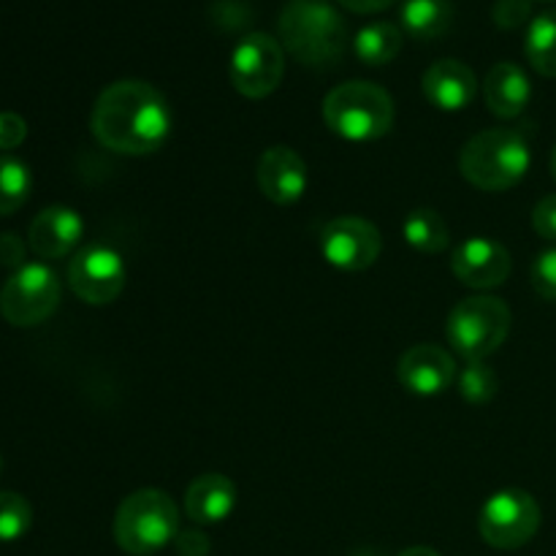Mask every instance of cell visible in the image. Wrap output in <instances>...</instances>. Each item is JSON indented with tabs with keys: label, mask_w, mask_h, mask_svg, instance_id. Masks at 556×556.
<instances>
[{
	"label": "cell",
	"mask_w": 556,
	"mask_h": 556,
	"mask_svg": "<svg viewBox=\"0 0 556 556\" xmlns=\"http://www.w3.org/2000/svg\"><path fill=\"white\" fill-rule=\"evenodd\" d=\"M172 106L150 81L119 79L98 96L90 130L106 150L119 155H150L172 136Z\"/></svg>",
	"instance_id": "1"
},
{
	"label": "cell",
	"mask_w": 556,
	"mask_h": 556,
	"mask_svg": "<svg viewBox=\"0 0 556 556\" xmlns=\"http://www.w3.org/2000/svg\"><path fill=\"white\" fill-rule=\"evenodd\" d=\"M282 49L309 68H326L348 47V25L329 0H288L280 11Z\"/></svg>",
	"instance_id": "2"
},
{
	"label": "cell",
	"mask_w": 556,
	"mask_h": 556,
	"mask_svg": "<svg viewBox=\"0 0 556 556\" xmlns=\"http://www.w3.org/2000/svg\"><path fill=\"white\" fill-rule=\"evenodd\" d=\"M532 166L530 144L508 128H489L472 136L459 152V172L472 188L503 193L516 188Z\"/></svg>",
	"instance_id": "3"
},
{
	"label": "cell",
	"mask_w": 556,
	"mask_h": 556,
	"mask_svg": "<svg viewBox=\"0 0 556 556\" xmlns=\"http://www.w3.org/2000/svg\"><path fill=\"white\" fill-rule=\"evenodd\" d=\"M324 119L340 139L378 141L394 128V98L372 81H345L324 98Z\"/></svg>",
	"instance_id": "4"
},
{
	"label": "cell",
	"mask_w": 556,
	"mask_h": 556,
	"mask_svg": "<svg viewBox=\"0 0 556 556\" xmlns=\"http://www.w3.org/2000/svg\"><path fill=\"white\" fill-rule=\"evenodd\" d=\"M179 535V508L163 489H139L114 514V541L130 556H152Z\"/></svg>",
	"instance_id": "5"
},
{
	"label": "cell",
	"mask_w": 556,
	"mask_h": 556,
	"mask_svg": "<svg viewBox=\"0 0 556 556\" xmlns=\"http://www.w3.org/2000/svg\"><path fill=\"white\" fill-rule=\"evenodd\" d=\"M510 307L497 296L462 299L448 313L445 337L465 362H486L510 334Z\"/></svg>",
	"instance_id": "6"
},
{
	"label": "cell",
	"mask_w": 556,
	"mask_h": 556,
	"mask_svg": "<svg viewBox=\"0 0 556 556\" xmlns=\"http://www.w3.org/2000/svg\"><path fill=\"white\" fill-rule=\"evenodd\" d=\"M541 530V505L525 489H503L483 503L478 532L500 552L527 546Z\"/></svg>",
	"instance_id": "7"
},
{
	"label": "cell",
	"mask_w": 556,
	"mask_h": 556,
	"mask_svg": "<svg viewBox=\"0 0 556 556\" xmlns=\"http://www.w3.org/2000/svg\"><path fill=\"white\" fill-rule=\"evenodd\" d=\"M60 304V280L47 264H25L0 288V315L16 329L43 324Z\"/></svg>",
	"instance_id": "8"
},
{
	"label": "cell",
	"mask_w": 556,
	"mask_h": 556,
	"mask_svg": "<svg viewBox=\"0 0 556 556\" xmlns=\"http://www.w3.org/2000/svg\"><path fill=\"white\" fill-rule=\"evenodd\" d=\"M286 76V49L269 33H248L231 52V85L239 96H271Z\"/></svg>",
	"instance_id": "9"
},
{
	"label": "cell",
	"mask_w": 556,
	"mask_h": 556,
	"mask_svg": "<svg viewBox=\"0 0 556 556\" xmlns=\"http://www.w3.org/2000/svg\"><path fill=\"white\" fill-rule=\"evenodd\" d=\"M125 282H128V266L112 244L79 248L68 264L71 291L92 307L112 304L125 291Z\"/></svg>",
	"instance_id": "10"
},
{
	"label": "cell",
	"mask_w": 556,
	"mask_h": 556,
	"mask_svg": "<svg viewBox=\"0 0 556 556\" xmlns=\"http://www.w3.org/2000/svg\"><path fill=\"white\" fill-rule=\"evenodd\" d=\"M383 237L378 226L367 217L342 215L334 217L320 231V253L334 269L364 271L380 258Z\"/></svg>",
	"instance_id": "11"
},
{
	"label": "cell",
	"mask_w": 556,
	"mask_h": 556,
	"mask_svg": "<svg viewBox=\"0 0 556 556\" xmlns=\"http://www.w3.org/2000/svg\"><path fill=\"white\" fill-rule=\"evenodd\" d=\"M451 271H454L462 286L476 288V291H492V288H500L508 280L510 253L505 250V244L494 242V239H465L454 250Z\"/></svg>",
	"instance_id": "12"
},
{
	"label": "cell",
	"mask_w": 556,
	"mask_h": 556,
	"mask_svg": "<svg viewBox=\"0 0 556 556\" xmlns=\"http://www.w3.org/2000/svg\"><path fill=\"white\" fill-rule=\"evenodd\" d=\"M456 364L445 348L440 345H413L402 353L396 364V378L410 394L416 396H438L451 389L456 380Z\"/></svg>",
	"instance_id": "13"
},
{
	"label": "cell",
	"mask_w": 556,
	"mask_h": 556,
	"mask_svg": "<svg viewBox=\"0 0 556 556\" xmlns=\"http://www.w3.org/2000/svg\"><path fill=\"white\" fill-rule=\"evenodd\" d=\"M255 182L258 190L271 204H296L307 193V163L296 150L277 144L264 150L255 166Z\"/></svg>",
	"instance_id": "14"
},
{
	"label": "cell",
	"mask_w": 556,
	"mask_h": 556,
	"mask_svg": "<svg viewBox=\"0 0 556 556\" xmlns=\"http://www.w3.org/2000/svg\"><path fill=\"white\" fill-rule=\"evenodd\" d=\"M85 237V220L76 210L63 204L47 206L33 217L27 228V248L43 261H58L74 253Z\"/></svg>",
	"instance_id": "15"
},
{
	"label": "cell",
	"mask_w": 556,
	"mask_h": 556,
	"mask_svg": "<svg viewBox=\"0 0 556 556\" xmlns=\"http://www.w3.org/2000/svg\"><path fill=\"white\" fill-rule=\"evenodd\" d=\"M424 96L440 112H465L478 92L476 71L462 60H438L424 71Z\"/></svg>",
	"instance_id": "16"
},
{
	"label": "cell",
	"mask_w": 556,
	"mask_h": 556,
	"mask_svg": "<svg viewBox=\"0 0 556 556\" xmlns=\"http://www.w3.org/2000/svg\"><path fill=\"white\" fill-rule=\"evenodd\" d=\"M239 503L237 483L223 472H204L185 492V514L193 525H220Z\"/></svg>",
	"instance_id": "17"
},
{
	"label": "cell",
	"mask_w": 556,
	"mask_h": 556,
	"mask_svg": "<svg viewBox=\"0 0 556 556\" xmlns=\"http://www.w3.org/2000/svg\"><path fill=\"white\" fill-rule=\"evenodd\" d=\"M532 98V85L527 79L525 68H519L516 63H497L486 74L483 81V101H486L489 112L497 114L503 119H514L530 106Z\"/></svg>",
	"instance_id": "18"
},
{
	"label": "cell",
	"mask_w": 556,
	"mask_h": 556,
	"mask_svg": "<svg viewBox=\"0 0 556 556\" xmlns=\"http://www.w3.org/2000/svg\"><path fill=\"white\" fill-rule=\"evenodd\" d=\"M451 25H454L451 0H405L402 3V27L418 41L445 36Z\"/></svg>",
	"instance_id": "19"
},
{
	"label": "cell",
	"mask_w": 556,
	"mask_h": 556,
	"mask_svg": "<svg viewBox=\"0 0 556 556\" xmlns=\"http://www.w3.org/2000/svg\"><path fill=\"white\" fill-rule=\"evenodd\" d=\"M402 237L410 244L416 253L424 255H440L448 250L451 231L448 223L440 212L434 210H416L405 217L402 223Z\"/></svg>",
	"instance_id": "20"
},
{
	"label": "cell",
	"mask_w": 556,
	"mask_h": 556,
	"mask_svg": "<svg viewBox=\"0 0 556 556\" xmlns=\"http://www.w3.org/2000/svg\"><path fill=\"white\" fill-rule=\"evenodd\" d=\"M525 52L532 68L541 76L556 79V9L543 11L530 22Z\"/></svg>",
	"instance_id": "21"
},
{
	"label": "cell",
	"mask_w": 556,
	"mask_h": 556,
	"mask_svg": "<svg viewBox=\"0 0 556 556\" xmlns=\"http://www.w3.org/2000/svg\"><path fill=\"white\" fill-rule=\"evenodd\" d=\"M356 58L367 65H389L402 49V30L391 22H372L353 38Z\"/></svg>",
	"instance_id": "22"
},
{
	"label": "cell",
	"mask_w": 556,
	"mask_h": 556,
	"mask_svg": "<svg viewBox=\"0 0 556 556\" xmlns=\"http://www.w3.org/2000/svg\"><path fill=\"white\" fill-rule=\"evenodd\" d=\"M33 190V174L20 157L0 155V217L20 210Z\"/></svg>",
	"instance_id": "23"
},
{
	"label": "cell",
	"mask_w": 556,
	"mask_h": 556,
	"mask_svg": "<svg viewBox=\"0 0 556 556\" xmlns=\"http://www.w3.org/2000/svg\"><path fill=\"white\" fill-rule=\"evenodd\" d=\"M456 386L470 405H486L497 396L500 378L486 362H467V367L456 375Z\"/></svg>",
	"instance_id": "24"
},
{
	"label": "cell",
	"mask_w": 556,
	"mask_h": 556,
	"mask_svg": "<svg viewBox=\"0 0 556 556\" xmlns=\"http://www.w3.org/2000/svg\"><path fill=\"white\" fill-rule=\"evenodd\" d=\"M33 527V508L22 494L0 492V543H14Z\"/></svg>",
	"instance_id": "25"
},
{
	"label": "cell",
	"mask_w": 556,
	"mask_h": 556,
	"mask_svg": "<svg viewBox=\"0 0 556 556\" xmlns=\"http://www.w3.org/2000/svg\"><path fill=\"white\" fill-rule=\"evenodd\" d=\"M530 280L538 296H543L546 302H556V248L543 250L538 255L535 264H532Z\"/></svg>",
	"instance_id": "26"
},
{
	"label": "cell",
	"mask_w": 556,
	"mask_h": 556,
	"mask_svg": "<svg viewBox=\"0 0 556 556\" xmlns=\"http://www.w3.org/2000/svg\"><path fill=\"white\" fill-rule=\"evenodd\" d=\"M532 16V0H497L492 9V20L503 30H516Z\"/></svg>",
	"instance_id": "27"
},
{
	"label": "cell",
	"mask_w": 556,
	"mask_h": 556,
	"mask_svg": "<svg viewBox=\"0 0 556 556\" xmlns=\"http://www.w3.org/2000/svg\"><path fill=\"white\" fill-rule=\"evenodd\" d=\"M532 228H535L538 237L556 242V193L538 201L535 210H532Z\"/></svg>",
	"instance_id": "28"
},
{
	"label": "cell",
	"mask_w": 556,
	"mask_h": 556,
	"mask_svg": "<svg viewBox=\"0 0 556 556\" xmlns=\"http://www.w3.org/2000/svg\"><path fill=\"white\" fill-rule=\"evenodd\" d=\"M27 125L20 114L0 112V150H14L25 141Z\"/></svg>",
	"instance_id": "29"
},
{
	"label": "cell",
	"mask_w": 556,
	"mask_h": 556,
	"mask_svg": "<svg viewBox=\"0 0 556 556\" xmlns=\"http://www.w3.org/2000/svg\"><path fill=\"white\" fill-rule=\"evenodd\" d=\"M174 548L179 556H210L212 543L201 530H179L174 538Z\"/></svg>",
	"instance_id": "30"
},
{
	"label": "cell",
	"mask_w": 556,
	"mask_h": 556,
	"mask_svg": "<svg viewBox=\"0 0 556 556\" xmlns=\"http://www.w3.org/2000/svg\"><path fill=\"white\" fill-rule=\"evenodd\" d=\"M0 266H9L14 271L25 266V242L14 231L0 233Z\"/></svg>",
	"instance_id": "31"
},
{
	"label": "cell",
	"mask_w": 556,
	"mask_h": 556,
	"mask_svg": "<svg viewBox=\"0 0 556 556\" xmlns=\"http://www.w3.org/2000/svg\"><path fill=\"white\" fill-rule=\"evenodd\" d=\"M345 9L356 11V14H378V11L389 9L394 0H340Z\"/></svg>",
	"instance_id": "32"
},
{
	"label": "cell",
	"mask_w": 556,
	"mask_h": 556,
	"mask_svg": "<svg viewBox=\"0 0 556 556\" xmlns=\"http://www.w3.org/2000/svg\"><path fill=\"white\" fill-rule=\"evenodd\" d=\"M396 556H440V554L429 546H413V548H405V552H400Z\"/></svg>",
	"instance_id": "33"
},
{
	"label": "cell",
	"mask_w": 556,
	"mask_h": 556,
	"mask_svg": "<svg viewBox=\"0 0 556 556\" xmlns=\"http://www.w3.org/2000/svg\"><path fill=\"white\" fill-rule=\"evenodd\" d=\"M552 177H554V182H556V150H554V155H552Z\"/></svg>",
	"instance_id": "34"
},
{
	"label": "cell",
	"mask_w": 556,
	"mask_h": 556,
	"mask_svg": "<svg viewBox=\"0 0 556 556\" xmlns=\"http://www.w3.org/2000/svg\"><path fill=\"white\" fill-rule=\"evenodd\" d=\"M546 3H554V0H546Z\"/></svg>",
	"instance_id": "35"
}]
</instances>
